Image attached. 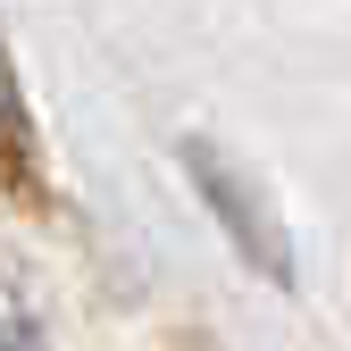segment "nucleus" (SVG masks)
Listing matches in <instances>:
<instances>
[{
  "label": "nucleus",
  "instance_id": "1",
  "mask_svg": "<svg viewBox=\"0 0 351 351\" xmlns=\"http://www.w3.org/2000/svg\"><path fill=\"white\" fill-rule=\"evenodd\" d=\"M184 167H193V184H201L209 217L226 226V243H234V251H243L268 285H293V243H285V226H276L268 193H259V176H251V167H234L209 134H193V143H184Z\"/></svg>",
  "mask_w": 351,
  "mask_h": 351
},
{
  "label": "nucleus",
  "instance_id": "2",
  "mask_svg": "<svg viewBox=\"0 0 351 351\" xmlns=\"http://www.w3.org/2000/svg\"><path fill=\"white\" fill-rule=\"evenodd\" d=\"M0 193L9 201H42V159H34V125H25V101H17L9 51H0Z\"/></svg>",
  "mask_w": 351,
  "mask_h": 351
},
{
  "label": "nucleus",
  "instance_id": "3",
  "mask_svg": "<svg viewBox=\"0 0 351 351\" xmlns=\"http://www.w3.org/2000/svg\"><path fill=\"white\" fill-rule=\"evenodd\" d=\"M0 351H42V318L25 310V293L0 276Z\"/></svg>",
  "mask_w": 351,
  "mask_h": 351
}]
</instances>
